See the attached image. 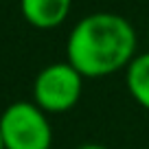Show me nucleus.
<instances>
[{"mask_svg": "<svg viewBox=\"0 0 149 149\" xmlns=\"http://www.w3.org/2000/svg\"><path fill=\"white\" fill-rule=\"evenodd\" d=\"M66 55L84 77H107L127 68L136 57V31L118 13H90L72 26Z\"/></svg>", "mask_w": 149, "mask_h": 149, "instance_id": "nucleus-1", "label": "nucleus"}, {"mask_svg": "<svg viewBox=\"0 0 149 149\" xmlns=\"http://www.w3.org/2000/svg\"><path fill=\"white\" fill-rule=\"evenodd\" d=\"M5 149H51L53 127L46 112L31 101H15L0 114Z\"/></svg>", "mask_w": 149, "mask_h": 149, "instance_id": "nucleus-2", "label": "nucleus"}, {"mask_svg": "<svg viewBox=\"0 0 149 149\" xmlns=\"http://www.w3.org/2000/svg\"><path fill=\"white\" fill-rule=\"evenodd\" d=\"M81 90L84 74L68 61H57L37 72L33 81V101L46 114H61L79 103Z\"/></svg>", "mask_w": 149, "mask_h": 149, "instance_id": "nucleus-3", "label": "nucleus"}, {"mask_svg": "<svg viewBox=\"0 0 149 149\" xmlns=\"http://www.w3.org/2000/svg\"><path fill=\"white\" fill-rule=\"evenodd\" d=\"M72 0H20L22 15L35 29H55L68 18Z\"/></svg>", "mask_w": 149, "mask_h": 149, "instance_id": "nucleus-4", "label": "nucleus"}, {"mask_svg": "<svg viewBox=\"0 0 149 149\" xmlns=\"http://www.w3.org/2000/svg\"><path fill=\"white\" fill-rule=\"evenodd\" d=\"M125 84L132 99L149 110V53H140L125 68Z\"/></svg>", "mask_w": 149, "mask_h": 149, "instance_id": "nucleus-5", "label": "nucleus"}, {"mask_svg": "<svg viewBox=\"0 0 149 149\" xmlns=\"http://www.w3.org/2000/svg\"><path fill=\"white\" fill-rule=\"evenodd\" d=\"M77 149H107V147H103V145H94V143H90V145H81V147H77Z\"/></svg>", "mask_w": 149, "mask_h": 149, "instance_id": "nucleus-6", "label": "nucleus"}, {"mask_svg": "<svg viewBox=\"0 0 149 149\" xmlns=\"http://www.w3.org/2000/svg\"><path fill=\"white\" fill-rule=\"evenodd\" d=\"M0 149H5V143H2V134H0Z\"/></svg>", "mask_w": 149, "mask_h": 149, "instance_id": "nucleus-7", "label": "nucleus"}, {"mask_svg": "<svg viewBox=\"0 0 149 149\" xmlns=\"http://www.w3.org/2000/svg\"><path fill=\"white\" fill-rule=\"evenodd\" d=\"M147 35H149V31H147Z\"/></svg>", "mask_w": 149, "mask_h": 149, "instance_id": "nucleus-8", "label": "nucleus"}]
</instances>
